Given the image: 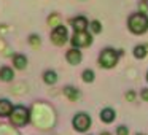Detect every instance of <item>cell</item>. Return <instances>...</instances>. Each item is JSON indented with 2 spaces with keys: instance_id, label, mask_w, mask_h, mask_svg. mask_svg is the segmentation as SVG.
I'll return each mask as SVG.
<instances>
[{
  "instance_id": "cell-11",
  "label": "cell",
  "mask_w": 148,
  "mask_h": 135,
  "mask_svg": "<svg viewBox=\"0 0 148 135\" xmlns=\"http://www.w3.org/2000/svg\"><path fill=\"white\" fill-rule=\"evenodd\" d=\"M14 76V72L11 67H2L0 68V80L5 81V83H8V81H11Z\"/></svg>"
},
{
  "instance_id": "cell-1",
  "label": "cell",
  "mask_w": 148,
  "mask_h": 135,
  "mask_svg": "<svg viewBox=\"0 0 148 135\" xmlns=\"http://www.w3.org/2000/svg\"><path fill=\"white\" fill-rule=\"evenodd\" d=\"M29 121H30L29 108H26V106H23V105L14 106L11 115H10L11 125H13V127H24L26 124H29Z\"/></svg>"
},
{
  "instance_id": "cell-24",
  "label": "cell",
  "mask_w": 148,
  "mask_h": 135,
  "mask_svg": "<svg viewBox=\"0 0 148 135\" xmlns=\"http://www.w3.org/2000/svg\"><path fill=\"white\" fill-rule=\"evenodd\" d=\"M100 135H112V134H108V132H103V134H100Z\"/></svg>"
},
{
  "instance_id": "cell-22",
  "label": "cell",
  "mask_w": 148,
  "mask_h": 135,
  "mask_svg": "<svg viewBox=\"0 0 148 135\" xmlns=\"http://www.w3.org/2000/svg\"><path fill=\"white\" fill-rule=\"evenodd\" d=\"M140 95H142V99H143V100H147V102H148V89H143Z\"/></svg>"
},
{
  "instance_id": "cell-20",
  "label": "cell",
  "mask_w": 148,
  "mask_h": 135,
  "mask_svg": "<svg viewBox=\"0 0 148 135\" xmlns=\"http://www.w3.org/2000/svg\"><path fill=\"white\" fill-rule=\"evenodd\" d=\"M116 134H118V135H127L129 130H127V127H126V125H119V127L116 129Z\"/></svg>"
},
{
  "instance_id": "cell-2",
  "label": "cell",
  "mask_w": 148,
  "mask_h": 135,
  "mask_svg": "<svg viewBox=\"0 0 148 135\" xmlns=\"http://www.w3.org/2000/svg\"><path fill=\"white\" fill-rule=\"evenodd\" d=\"M129 30L135 35H140V33L147 32L148 30V16L143 13H134L127 21Z\"/></svg>"
},
{
  "instance_id": "cell-23",
  "label": "cell",
  "mask_w": 148,
  "mask_h": 135,
  "mask_svg": "<svg viewBox=\"0 0 148 135\" xmlns=\"http://www.w3.org/2000/svg\"><path fill=\"white\" fill-rule=\"evenodd\" d=\"M140 10H142V11H145V10H148V7H147V3H142V5H140Z\"/></svg>"
},
{
  "instance_id": "cell-15",
  "label": "cell",
  "mask_w": 148,
  "mask_h": 135,
  "mask_svg": "<svg viewBox=\"0 0 148 135\" xmlns=\"http://www.w3.org/2000/svg\"><path fill=\"white\" fill-rule=\"evenodd\" d=\"M147 52H148V48L145 45H138L134 48V56L137 59H143L145 56H147Z\"/></svg>"
},
{
  "instance_id": "cell-18",
  "label": "cell",
  "mask_w": 148,
  "mask_h": 135,
  "mask_svg": "<svg viewBox=\"0 0 148 135\" xmlns=\"http://www.w3.org/2000/svg\"><path fill=\"white\" fill-rule=\"evenodd\" d=\"M81 78H83V81H86V83H92L94 81V72L92 70H84L83 73H81Z\"/></svg>"
},
{
  "instance_id": "cell-9",
  "label": "cell",
  "mask_w": 148,
  "mask_h": 135,
  "mask_svg": "<svg viewBox=\"0 0 148 135\" xmlns=\"http://www.w3.org/2000/svg\"><path fill=\"white\" fill-rule=\"evenodd\" d=\"M13 108H14V106L11 105L10 100L2 99V100H0V118H10Z\"/></svg>"
},
{
  "instance_id": "cell-26",
  "label": "cell",
  "mask_w": 148,
  "mask_h": 135,
  "mask_svg": "<svg viewBox=\"0 0 148 135\" xmlns=\"http://www.w3.org/2000/svg\"><path fill=\"white\" fill-rule=\"evenodd\" d=\"M145 2H147V0H145Z\"/></svg>"
},
{
  "instance_id": "cell-3",
  "label": "cell",
  "mask_w": 148,
  "mask_h": 135,
  "mask_svg": "<svg viewBox=\"0 0 148 135\" xmlns=\"http://www.w3.org/2000/svg\"><path fill=\"white\" fill-rule=\"evenodd\" d=\"M123 56V51H115L112 48H107L100 52L99 56V64L102 65L103 68H113L118 62V57Z\"/></svg>"
},
{
  "instance_id": "cell-14",
  "label": "cell",
  "mask_w": 148,
  "mask_h": 135,
  "mask_svg": "<svg viewBox=\"0 0 148 135\" xmlns=\"http://www.w3.org/2000/svg\"><path fill=\"white\" fill-rule=\"evenodd\" d=\"M43 81H45L46 84H54L56 81H58V73H56L54 70H46L45 73H43Z\"/></svg>"
},
{
  "instance_id": "cell-25",
  "label": "cell",
  "mask_w": 148,
  "mask_h": 135,
  "mask_svg": "<svg viewBox=\"0 0 148 135\" xmlns=\"http://www.w3.org/2000/svg\"><path fill=\"white\" fill-rule=\"evenodd\" d=\"M147 80H148V75H147Z\"/></svg>"
},
{
  "instance_id": "cell-4",
  "label": "cell",
  "mask_w": 148,
  "mask_h": 135,
  "mask_svg": "<svg viewBox=\"0 0 148 135\" xmlns=\"http://www.w3.org/2000/svg\"><path fill=\"white\" fill-rule=\"evenodd\" d=\"M70 42L73 45V48H86V46H89L92 43V37L86 30H83V32H75L72 35Z\"/></svg>"
},
{
  "instance_id": "cell-12",
  "label": "cell",
  "mask_w": 148,
  "mask_h": 135,
  "mask_svg": "<svg viewBox=\"0 0 148 135\" xmlns=\"http://www.w3.org/2000/svg\"><path fill=\"white\" fill-rule=\"evenodd\" d=\"M100 119H102L103 122H107V124H110V122L115 121V111H113L112 108H103L102 111H100Z\"/></svg>"
},
{
  "instance_id": "cell-19",
  "label": "cell",
  "mask_w": 148,
  "mask_h": 135,
  "mask_svg": "<svg viewBox=\"0 0 148 135\" xmlns=\"http://www.w3.org/2000/svg\"><path fill=\"white\" fill-rule=\"evenodd\" d=\"M89 29L92 30V33H99L100 30H102V26H100L99 21H92V22L89 24Z\"/></svg>"
},
{
  "instance_id": "cell-8",
  "label": "cell",
  "mask_w": 148,
  "mask_h": 135,
  "mask_svg": "<svg viewBox=\"0 0 148 135\" xmlns=\"http://www.w3.org/2000/svg\"><path fill=\"white\" fill-rule=\"evenodd\" d=\"M81 51L78 48H72V49H69L67 51V54H65V59H67V62L69 64H72V65H78L81 62Z\"/></svg>"
},
{
  "instance_id": "cell-10",
  "label": "cell",
  "mask_w": 148,
  "mask_h": 135,
  "mask_svg": "<svg viewBox=\"0 0 148 135\" xmlns=\"http://www.w3.org/2000/svg\"><path fill=\"white\" fill-rule=\"evenodd\" d=\"M13 67L18 70H24L27 67V57L24 54H14L13 56Z\"/></svg>"
},
{
  "instance_id": "cell-13",
  "label": "cell",
  "mask_w": 148,
  "mask_h": 135,
  "mask_svg": "<svg viewBox=\"0 0 148 135\" xmlns=\"http://www.w3.org/2000/svg\"><path fill=\"white\" fill-rule=\"evenodd\" d=\"M64 94H65V97H67L69 100H72V102L78 100V97H80V92H78V89H75V87H72V86L64 87Z\"/></svg>"
},
{
  "instance_id": "cell-17",
  "label": "cell",
  "mask_w": 148,
  "mask_h": 135,
  "mask_svg": "<svg viewBox=\"0 0 148 135\" xmlns=\"http://www.w3.org/2000/svg\"><path fill=\"white\" fill-rule=\"evenodd\" d=\"M29 43L32 48H38L40 45H42V40H40L38 35H35V33H32V35L29 37Z\"/></svg>"
},
{
  "instance_id": "cell-6",
  "label": "cell",
  "mask_w": 148,
  "mask_h": 135,
  "mask_svg": "<svg viewBox=\"0 0 148 135\" xmlns=\"http://www.w3.org/2000/svg\"><path fill=\"white\" fill-rule=\"evenodd\" d=\"M72 124H73L75 130H78V132H86L88 129L91 127V118L86 115V113H78V115L73 118Z\"/></svg>"
},
{
  "instance_id": "cell-21",
  "label": "cell",
  "mask_w": 148,
  "mask_h": 135,
  "mask_svg": "<svg viewBox=\"0 0 148 135\" xmlns=\"http://www.w3.org/2000/svg\"><path fill=\"white\" fill-rule=\"evenodd\" d=\"M126 99H127L129 102H132V100L135 99V92H132V91H129V92L126 94Z\"/></svg>"
},
{
  "instance_id": "cell-5",
  "label": "cell",
  "mask_w": 148,
  "mask_h": 135,
  "mask_svg": "<svg viewBox=\"0 0 148 135\" xmlns=\"http://www.w3.org/2000/svg\"><path fill=\"white\" fill-rule=\"evenodd\" d=\"M69 40V33H67V29L64 26H58L53 29L51 32V42L54 43L56 46H62L65 45Z\"/></svg>"
},
{
  "instance_id": "cell-16",
  "label": "cell",
  "mask_w": 148,
  "mask_h": 135,
  "mask_svg": "<svg viewBox=\"0 0 148 135\" xmlns=\"http://www.w3.org/2000/svg\"><path fill=\"white\" fill-rule=\"evenodd\" d=\"M48 24H49V26H53V27L61 26V16H59L58 13H53L51 16L48 18Z\"/></svg>"
},
{
  "instance_id": "cell-7",
  "label": "cell",
  "mask_w": 148,
  "mask_h": 135,
  "mask_svg": "<svg viewBox=\"0 0 148 135\" xmlns=\"http://www.w3.org/2000/svg\"><path fill=\"white\" fill-rule=\"evenodd\" d=\"M72 27H73L75 32H83V30H86L88 27H89V22H88V19L84 16H77L73 18V19L70 21Z\"/></svg>"
}]
</instances>
